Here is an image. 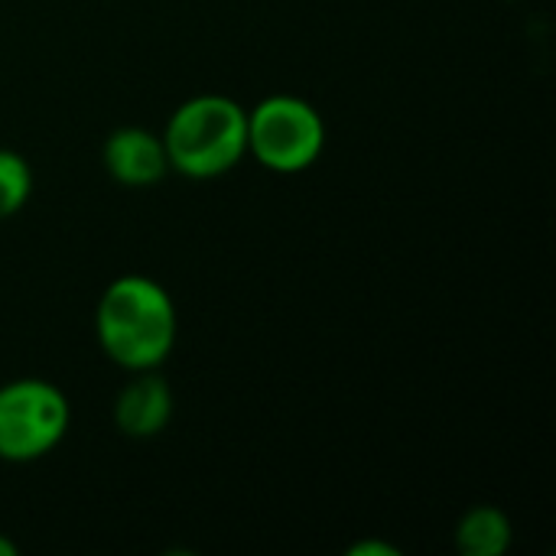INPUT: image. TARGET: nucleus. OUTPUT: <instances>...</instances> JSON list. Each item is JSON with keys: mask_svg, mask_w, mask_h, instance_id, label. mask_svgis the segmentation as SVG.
<instances>
[{"mask_svg": "<svg viewBox=\"0 0 556 556\" xmlns=\"http://www.w3.org/2000/svg\"><path fill=\"white\" fill-rule=\"evenodd\" d=\"M179 316L169 290L143 274L114 277L98 296L94 336L108 362L124 371L160 368L176 345Z\"/></svg>", "mask_w": 556, "mask_h": 556, "instance_id": "obj_1", "label": "nucleus"}, {"mask_svg": "<svg viewBox=\"0 0 556 556\" xmlns=\"http://www.w3.org/2000/svg\"><path fill=\"white\" fill-rule=\"evenodd\" d=\"M160 137L173 173L218 179L248 156V108L228 94H195L169 114Z\"/></svg>", "mask_w": 556, "mask_h": 556, "instance_id": "obj_2", "label": "nucleus"}, {"mask_svg": "<svg viewBox=\"0 0 556 556\" xmlns=\"http://www.w3.org/2000/svg\"><path fill=\"white\" fill-rule=\"evenodd\" d=\"M326 150V121L296 94L261 98L248 111V156L280 176L306 173Z\"/></svg>", "mask_w": 556, "mask_h": 556, "instance_id": "obj_3", "label": "nucleus"}, {"mask_svg": "<svg viewBox=\"0 0 556 556\" xmlns=\"http://www.w3.org/2000/svg\"><path fill=\"white\" fill-rule=\"evenodd\" d=\"M72 427V404L46 378L0 384V459L23 466L49 456Z\"/></svg>", "mask_w": 556, "mask_h": 556, "instance_id": "obj_4", "label": "nucleus"}, {"mask_svg": "<svg viewBox=\"0 0 556 556\" xmlns=\"http://www.w3.org/2000/svg\"><path fill=\"white\" fill-rule=\"evenodd\" d=\"M101 163H104V173L127 189L156 186L169 173L163 137L147 127L111 130L101 147Z\"/></svg>", "mask_w": 556, "mask_h": 556, "instance_id": "obj_5", "label": "nucleus"}, {"mask_svg": "<svg viewBox=\"0 0 556 556\" xmlns=\"http://www.w3.org/2000/svg\"><path fill=\"white\" fill-rule=\"evenodd\" d=\"M173 407V388L156 368L130 371V381L114 397V427L130 440H153L169 427Z\"/></svg>", "mask_w": 556, "mask_h": 556, "instance_id": "obj_6", "label": "nucleus"}, {"mask_svg": "<svg viewBox=\"0 0 556 556\" xmlns=\"http://www.w3.org/2000/svg\"><path fill=\"white\" fill-rule=\"evenodd\" d=\"M453 541L463 556H502L515 544V525L495 505H472L459 518Z\"/></svg>", "mask_w": 556, "mask_h": 556, "instance_id": "obj_7", "label": "nucleus"}, {"mask_svg": "<svg viewBox=\"0 0 556 556\" xmlns=\"http://www.w3.org/2000/svg\"><path fill=\"white\" fill-rule=\"evenodd\" d=\"M33 195V166L16 150H0V222L20 215Z\"/></svg>", "mask_w": 556, "mask_h": 556, "instance_id": "obj_8", "label": "nucleus"}, {"mask_svg": "<svg viewBox=\"0 0 556 556\" xmlns=\"http://www.w3.org/2000/svg\"><path fill=\"white\" fill-rule=\"evenodd\" d=\"M352 556H401V551L394 544H384V541H362V544H352L349 547Z\"/></svg>", "mask_w": 556, "mask_h": 556, "instance_id": "obj_9", "label": "nucleus"}, {"mask_svg": "<svg viewBox=\"0 0 556 556\" xmlns=\"http://www.w3.org/2000/svg\"><path fill=\"white\" fill-rule=\"evenodd\" d=\"M20 554V547L7 538V534H0V556H16Z\"/></svg>", "mask_w": 556, "mask_h": 556, "instance_id": "obj_10", "label": "nucleus"}]
</instances>
